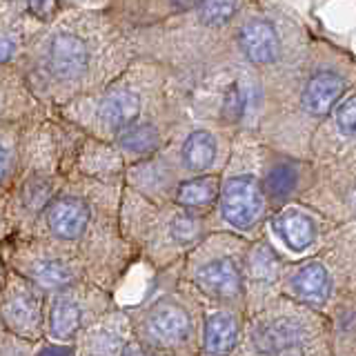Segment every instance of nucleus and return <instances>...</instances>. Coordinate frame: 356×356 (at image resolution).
Returning <instances> with one entry per match:
<instances>
[{"label": "nucleus", "mask_w": 356, "mask_h": 356, "mask_svg": "<svg viewBox=\"0 0 356 356\" xmlns=\"http://www.w3.org/2000/svg\"><path fill=\"white\" fill-rule=\"evenodd\" d=\"M181 265L154 274L140 303L125 307L134 334L149 348L172 356H196L203 325V300L181 281Z\"/></svg>", "instance_id": "nucleus-7"}, {"label": "nucleus", "mask_w": 356, "mask_h": 356, "mask_svg": "<svg viewBox=\"0 0 356 356\" xmlns=\"http://www.w3.org/2000/svg\"><path fill=\"white\" fill-rule=\"evenodd\" d=\"M120 229L138 254V263L147 265L152 274H161L185 261L211 232V222L209 216L187 211L174 200L156 203L125 185L120 196Z\"/></svg>", "instance_id": "nucleus-6"}, {"label": "nucleus", "mask_w": 356, "mask_h": 356, "mask_svg": "<svg viewBox=\"0 0 356 356\" xmlns=\"http://www.w3.org/2000/svg\"><path fill=\"white\" fill-rule=\"evenodd\" d=\"M325 314L334 356H356V292L339 298Z\"/></svg>", "instance_id": "nucleus-28"}, {"label": "nucleus", "mask_w": 356, "mask_h": 356, "mask_svg": "<svg viewBox=\"0 0 356 356\" xmlns=\"http://www.w3.org/2000/svg\"><path fill=\"white\" fill-rule=\"evenodd\" d=\"M7 276H9V267L3 259V254H0V292H3V287L7 283Z\"/></svg>", "instance_id": "nucleus-35"}, {"label": "nucleus", "mask_w": 356, "mask_h": 356, "mask_svg": "<svg viewBox=\"0 0 356 356\" xmlns=\"http://www.w3.org/2000/svg\"><path fill=\"white\" fill-rule=\"evenodd\" d=\"M11 3H16V5H22V7H27V0H11Z\"/></svg>", "instance_id": "nucleus-37"}, {"label": "nucleus", "mask_w": 356, "mask_h": 356, "mask_svg": "<svg viewBox=\"0 0 356 356\" xmlns=\"http://www.w3.org/2000/svg\"><path fill=\"white\" fill-rule=\"evenodd\" d=\"M0 254L11 272L25 276L47 294L87 281L83 261L70 248L51 238L14 234L0 243Z\"/></svg>", "instance_id": "nucleus-14"}, {"label": "nucleus", "mask_w": 356, "mask_h": 356, "mask_svg": "<svg viewBox=\"0 0 356 356\" xmlns=\"http://www.w3.org/2000/svg\"><path fill=\"white\" fill-rule=\"evenodd\" d=\"M289 259L287 254L263 232L250 241L245 256V309L254 314L272 298L281 296V281Z\"/></svg>", "instance_id": "nucleus-20"}, {"label": "nucleus", "mask_w": 356, "mask_h": 356, "mask_svg": "<svg viewBox=\"0 0 356 356\" xmlns=\"http://www.w3.org/2000/svg\"><path fill=\"white\" fill-rule=\"evenodd\" d=\"M307 159L316 172L312 207L341 222L356 218L350 211L356 194V85L314 131Z\"/></svg>", "instance_id": "nucleus-8"}, {"label": "nucleus", "mask_w": 356, "mask_h": 356, "mask_svg": "<svg viewBox=\"0 0 356 356\" xmlns=\"http://www.w3.org/2000/svg\"><path fill=\"white\" fill-rule=\"evenodd\" d=\"M47 296L36 283L9 270L7 283L0 292V321L5 330L27 341H44Z\"/></svg>", "instance_id": "nucleus-19"}, {"label": "nucleus", "mask_w": 356, "mask_h": 356, "mask_svg": "<svg viewBox=\"0 0 356 356\" xmlns=\"http://www.w3.org/2000/svg\"><path fill=\"white\" fill-rule=\"evenodd\" d=\"M29 18L18 65L47 109L109 85L138 58L134 40L103 7H67L51 20Z\"/></svg>", "instance_id": "nucleus-1"}, {"label": "nucleus", "mask_w": 356, "mask_h": 356, "mask_svg": "<svg viewBox=\"0 0 356 356\" xmlns=\"http://www.w3.org/2000/svg\"><path fill=\"white\" fill-rule=\"evenodd\" d=\"M22 131L25 125H0V196H9V189L20 170Z\"/></svg>", "instance_id": "nucleus-29"}, {"label": "nucleus", "mask_w": 356, "mask_h": 356, "mask_svg": "<svg viewBox=\"0 0 356 356\" xmlns=\"http://www.w3.org/2000/svg\"><path fill=\"white\" fill-rule=\"evenodd\" d=\"M263 189H265L270 211H276L289 203L312 205V200H314V194H316L314 165L309 163V159L289 156L265 145Z\"/></svg>", "instance_id": "nucleus-18"}, {"label": "nucleus", "mask_w": 356, "mask_h": 356, "mask_svg": "<svg viewBox=\"0 0 356 356\" xmlns=\"http://www.w3.org/2000/svg\"><path fill=\"white\" fill-rule=\"evenodd\" d=\"M234 136H236V131L218 127L214 122H198V125L185 122L183 129L176 134V138L167 145V152L172 154L183 178L214 174L222 172V167H225Z\"/></svg>", "instance_id": "nucleus-17"}, {"label": "nucleus", "mask_w": 356, "mask_h": 356, "mask_svg": "<svg viewBox=\"0 0 356 356\" xmlns=\"http://www.w3.org/2000/svg\"><path fill=\"white\" fill-rule=\"evenodd\" d=\"M181 181L183 174L174 163L172 154L167 152V147L147 161L129 165L125 174L127 187L136 189L138 194L147 196L149 200H156V203H170V200H174V192Z\"/></svg>", "instance_id": "nucleus-24"}, {"label": "nucleus", "mask_w": 356, "mask_h": 356, "mask_svg": "<svg viewBox=\"0 0 356 356\" xmlns=\"http://www.w3.org/2000/svg\"><path fill=\"white\" fill-rule=\"evenodd\" d=\"M114 356H172V354L154 350V348H149V345H145L136 334H131V337L120 345Z\"/></svg>", "instance_id": "nucleus-31"}, {"label": "nucleus", "mask_w": 356, "mask_h": 356, "mask_svg": "<svg viewBox=\"0 0 356 356\" xmlns=\"http://www.w3.org/2000/svg\"><path fill=\"white\" fill-rule=\"evenodd\" d=\"M339 225L341 220L323 214L307 203H289L272 211L265 232L287 254L289 261H298L316 252Z\"/></svg>", "instance_id": "nucleus-16"}, {"label": "nucleus", "mask_w": 356, "mask_h": 356, "mask_svg": "<svg viewBox=\"0 0 356 356\" xmlns=\"http://www.w3.org/2000/svg\"><path fill=\"white\" fill-rule=\"evenodd\" d=\"M236 356H334L327 314L276 296L248 314Z\"/></svg>", "instance_id": "nucleus-9"}, {"label": "nucleus", "mask_w": 356, "mask_h": 356, "mask_svg": "<svg viewBox=\"0 0 356 356\" xmlns=\"http://www.w3.org/2000/svg\"><path fill=\"white\" fill-rule=\"evenodd\" d=\"M116 307V298L107 289L89 281L72 285L47 296L44 339L74 345L81 334Z\"/></svg>", "instance_id": "nucleus-15"}, {"label": "nucleus", "mask_w": 356, "mask_h": 356, "mask_svg": "<svg viewBox=\"0 0 356 356\" xmlns=\"http://www.w3.org/2000/svg\"><path fill=\"white\" fill-rule=\"evenodd\" d=\"M248 309L203 300V325L196 356H236Z\"/></svg>", "instance_id": "nucleus-22"}, {"label": "nucleus", "mask_w": 356, "mask_h": 356, "mask_svg": "<svg viewBox=\"0 0 356 356\" xmlns=\"http://www.w3.org/2000/svg\"><path fill=\"white\" fill-rule=\"evenodd\" d=\"M74 172L103 183H125L127 163L122 159V154L116 149L114 143L98 140L85 134L76 154Z\"/></svg>", "instance_id": "nucleus-26"}, {"label": "nucleus", "mask_w": 356, "mask_h": 356, "mask_svg": "<svg viewBox=\"0 0 356 356\" xmlns=\"http://www.w3.org/2000/svg\"><path fill=\"white\" fill-rule=\"evenodd\" d=\"M307 44L309 38H305L296 22L254 5H248L232 33V49L238 56V63L256 70L263 81L296 63Z\"/></svg>", "instance_id": "nucleus-13"}, {"label": "nucleus", "mask_w": 356, "mask_h": 356, "mask_svg": "<svg viewBox=\"0 0 356 356\" xmlns=\"http://www.w3.org/2000/svg\"><path fill=\"white\" fill-rule=\"evenodd\" d=\"M134 334L131 321L125 307L116 305L105 316L92 323L76 339V356H114L118 348Z\"/></svg>", "instance_id": "nucleus-25"}, {"label": "nucleus", "mask_w": 356, "mask_h": 356, "mask_svg": "<svg viewBox=\"0 0 356 356\" xmlns=\"http://www.w3.org/2000/svg\"><path fill=\"white\" fill-rule=\"evenodd\" d=\"M265 145L250 129L236 131L229 159L220 172V198L209 216L211 232L225 229L256 238L265 232L270 205L263 189Z\"/></svg>", "instance_id": "nucleus-10"}, {"label": "nucleus", "mask_w": 356, "mask_h": 356, "mask_svg": "<svg viewBox=\"0 0 356 356\" xmlns=\"http://www.w3.org/2000/svg\"><path fill=\"white\" fill-rule=\"evenodd\" d=\"M25 14H27V7L11 3V0H0V33L14 25V22H18Z\"/></svg>", "instance_id": "nucleus-32"}, {"label": "nucleus", "mask_w": 356, "mask_h": 356, "mask_svg": "<svg viewBox=\"0 0 356 356\" xmlns=\"http://www.w3.org/2000/svg\"><path fill=\"white\" fill-rule=\"evenodd\" d=\"M122 187L125 183H103L72 172L31 229L33 236L70 248L83 261L87 281L111 294L138 263V254L120 229Z\"/></svg>", "instance_id": "nucleus-3"}, {"label": "nucleus", "mask_w": 356, "mask_h": 356, "mask_svg": "<svg viewBox=\"0 0 356 356\" xmlns=\"http://www.w3.org/2000/svg\"><path fill=\"white\" fill-rule=\"evenodd\" d=\"M38 350L36 341L20 339L16 334H5L3 343H0V356H33Z\"/></svg>", "instance_id": "nucleus-30"}, {"label": "nucleus", "mask_w": 356, "mask_h": 356, "mask_svg": "<svg viewBox=\"0 0 356 356\" xmlns=\"http://www.w3.org/2000/svg\"><path fill=\"white\" fill-rule=\"evenodd\" d=\"M356 292V218L341 222L309 256L289 261L281 294L325 312L345 294Z\"/></svg>", "instance_id": "nucleus-11"}, {"label": "nucleus", "mask_w": 356, "mask_h": 356, "mask_svg": "<svg viewBox=\"0 0 356 356\" xmlns=\"http://www.w3.org/2000/svg\"><path fill=\"white\" fill-rule=\"evenodd\" d=\"M220 198V172L189 176L178 183L174 192V203L187 211L200 216H211Z\"/></svg>", "instance_id": "nucleus-27"}, {"label": "nucleus", "mask_w": 356, "mask_h": 356, "mask_svg": "<svg viewBox=\"0 0 356 356\" xmlns=\"http://www.w3.org/2000/svg\"><path fill=\"white\" fill-rule=\"evenodd\" d=\"M263 83L254 134L267 147L307 159L314 131L356 85V60L327 40H309L296 63Z\"/></svg>", "instance_id": "nucleus-2"}, {"label": "nucleus", "mask_w": 356, "mask_h": 356, "mask_svg": "<svg viewBox=\"0 0 356 356\" xmlns=\"http://www.w3.org/2000/svg\"><path fill=\"white\" fill-rule=\"evenodd\" d=\"M85 134L51 111L49 118L29 122L22 131L20 170L9 189V218L14 234L27 236L70 181Z\"/></svg>", "instance_id": "nucleus-4"}, {"label": "nucleus", "mask_w": 356, "mask_h": 356, "mask_svg": "<svg viewBox=\"0 0 356 356\" xmlns=\"http://www.w3.org/2000/svg\"><path fill=\"white\" fill-rule=\"evenodd\" d=\"M181 89V83L167 67L149 58H136L109 85L54 111L87 136L114 143L122 131Z\"/></svg>", "instance_id": "nucleus-5"}, {"label": "nucleus", "mask_w": 356, "mask_h": 356, "mask_svg": "<svg viewBox=\"0 0 356 356\" xmlns=\"http://www.w3.org/2000/svg\"><path fill=\"white\" fill-rule=\"evenodd\" d=\"M250 241L225 229L209 232L181 263V281L200 300L245 307V256Z\"/></svg>", "instance_id": "nucleus-12"}, {"label": "nucleus", "mask_w": 356, "mask_h": 356, "mask_svg": "<svg viewBox=\"0 0 356 356\" xmlns=\"http://www.w3.org/2000/svg\"><path fill=\"white\" fill-rule=\"evenodd\" d=\"M14 236V225H11L9 218V203L7 196H0V243Z\"/></svg>", "instance_id": "nucleus-34"}, {"label": "nucleus", "mask_w": 356, "mask_h": 356, "mask_svg": "<svg viewBox=\"0 0 356 356\" xmlns=\"http://www.w3.org/2000/svg\"><path fill=\"white\" fill-rule=\"evenodd\" d=\"M5 334H7V330H5V325H3V321H0V343H3Z\"/></svg>", "instance_id": "nucleus-36"}, {"label": "nucleus", "mask_w": 356, "mask_h": 356, "mask_svg": "<svg viewBox=\"0 0 356 356\" xmlns=\"http://www.w3.org/2000/svg\"><path fill=\"white\" fill-rule=\"evenodd\" d=\"M200 0H103V7L111 20L127 33L161 27L174 18L194 11Z\"/></svg>", "instance_id": "nucleus-21"}, {"label": "nucleus", "mask_w": 356, "mask_h": 356, "mask_svg": "<svg viewBox=\"0 0 356 356\" xmlns=\"http://www.w3.org/2000/svg\"><path fill=\"white\" fill-rule=\"evenodd\" d=\"M49 116L51 109L33 96L20 65H0V125H29Z\"/></svg>", "instance_id": "nucleus-23"}, {"label": "nucleus", "mask_w": 356, "mask_h": 356, "mask_svg": "<svg viewBox=\"0 0 356 356\" xmlns=\"http://www.w3.org/2000/svg\"><path fill=\"white\" fill-rule=\"evenodd\" d=\"M33 356H76V350H74V345L54 343L49 339H44L38 343V350Z\"/></svg>", "instance_id": "nucleus-33"}]
</instances>
